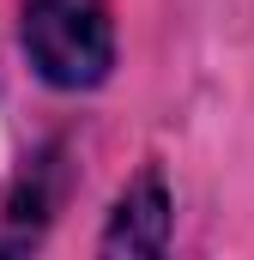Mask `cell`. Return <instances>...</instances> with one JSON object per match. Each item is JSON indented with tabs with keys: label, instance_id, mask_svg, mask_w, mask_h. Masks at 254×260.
Listing matches in <instances>:
<instances>
[{
	"label": "cell",
	"instance_id": "cell-3",
	"mask_svg": "<svg viewBox=\"0 0 254 260\" xmlns=\"http://www.w3.org/2000/svg\"><path fill=\"white\" fill-rule=\"evenodd\" d=\"M43 206H49V194H43V170H37V176H24L18 194H12V230H6L0 248H18L24 236H37V230H43Z\"/></svg>",
	"mask_w": 254,
	"mask_h": 260
},
{
	"label": "cell",
	"instance_id": "cell-2",
	"mask_svg": "<svg viewBox=\"0 0 254 260\" xmlns=\"http://www.w3.org/2000/svg\"><path fill=\"white\" fill-rule=\"evenodd\" d=\"M170 242V194H164V176L145 170L109 212V230H103V254H164Z\"/></svg>",
	"mask_w": 254,
	"mask_h": 260
},
{
	"label": "cell",
	"instance_id": "cell-1",
	"mask_svg": "<svg viewBox=\"0 0 254 260\" xmlns=\"http://www.w3.org/2000/svg\"><path fill=\"white\" fill-rule=\"evenodd\" d=\"M24 55L61 91L103 85L115 67L109 6L103 0H24Z\"/></svg>",
	"mask_w": 254,
	"mask_h": 260
}]
</instances>
